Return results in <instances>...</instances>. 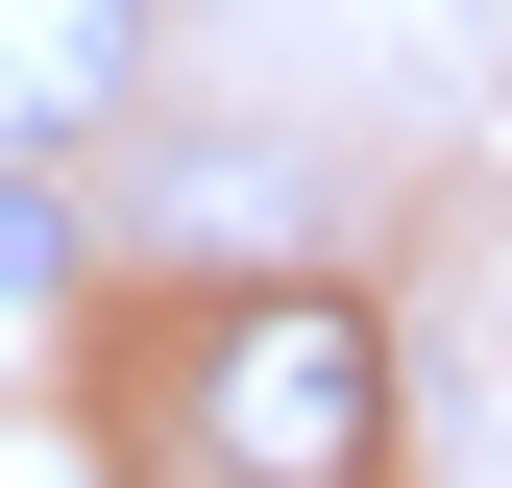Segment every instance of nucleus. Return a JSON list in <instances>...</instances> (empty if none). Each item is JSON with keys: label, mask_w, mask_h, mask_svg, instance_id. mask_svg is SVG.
I'll return each instance as SVG.
<instances>
[{"label": "nucleus", "mask_w": 512, "mask_h": 488, "mask_svg": "<svg viewBox=\"0 0 512 488\" xmlns=\"http://www.w3.org/2000/svg\"><path fill=\"white\" fill-rule=\"evenodd\" d=\"M171 464L196 488H391V342L366 293H244L171 391Z\"/></svg>", "instance_id": "nucleus-1"}, {"label": "nucleus", "mask_w": 512, "mask_h": 488, "mask_svg": "<svg viewBox=\"0 0 512 488\" xmlns=\"http://www.w3.org/2000/svg\"><path fill=\"white\" fill-rule=\"evenodd\" d=\"M122 74H147V0H0V171H25V147H74Z\"/></svg>", "instance_id": "nucleus-2"}, {"label": "nucleus", "mask_w": 512, "mask_h": 488, "mask_svg": "<svg viewBox=\"0 0 512 488\" xmlns=\"http://www.w3.org/2000/svg\"><path fill=\"white\" fill-rule=\"evenodd\" d=\"M49 293H74V196H49V171H0V318H49Z\"/></svg>", "instance_id": "nucleus-3"}]
</instances>
